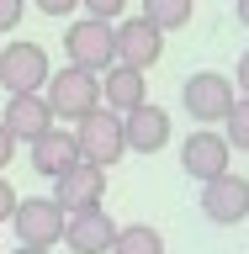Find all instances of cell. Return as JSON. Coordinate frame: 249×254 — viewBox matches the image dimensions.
Listing matches in <instances>:
<instances>
[{
    "label": "cell",
    "mask_w": 249,
    "mask_h": 254,
    "mask_svg": "<svg viewBox=\"0 0 249 254\" xmlns=\"http://www.w3.org/2000/svg\"><path fill=\"white\" fill-rule=\"evenodd\" d=\"M43 101L48 111H53V122H80V117H90L95 106H101V74H85V69H59V74H48L43 85Z\"/></svg>",
    "instance_id": "obj_1"
},
{
    "label": "cell",
    "mask_w": 249,
    "mask_h": 254,
    "mask_svg": "<svg viewBox=\"0 0 249 254\" xmlns=\"http://www.w3.org/2000/svg\"><path fill=\"white\" fill-rule=\"evenodd\" d=\"M75 154H80V164L111 170V164L127 154V143H122V117H117V111H101V106H95L90 117H80V127H75Z\"/></svg>",
    "instance_id": "obj_2"
},
{
    "label": "cell",
    "mask_w": 249,
    "mask_h": 254,
    "mask_svg": "<svg viewBox=\"0 0 249 254\" xmlns=\"http://www.w3.org/2000/svg\"><path fill=\"white\" fill-rule=\"evenodd\" d=\"M64 53L75 69L85 74H106L117 64V43H111V21H95V16H80L75 27L64 32Z\"/></svg>",
    "instance_id": "obj_3"
},
{
    "label": "cell",
    "mask_w": 249,
    "mask_h": 254,
    "mask_svg": "<svg viewBox=\"0 0 249 254\" xmlns=\"http://www.w3.org/2000/svg\"><path fill=\"white\" fill-rule=\"evenodd\" d=\"M53 64H48V48L43 43H5L0 53V90L11 95H43Z\"/></svg>",
    "instance_id": "obj_4"
},
{
    "label": "cell",
    "mask_w": 249,
    "mask_h": 254,
    "mask_svg": "<svg viewBox=\"0 0 249 254\" xmlns=\"http://www.w3.org/2000/svg\"><path fill=\"white\" fill-rule=\"evenodd\" d=\"M11 222H16V244H27V249H53V244H64V206L53 201V196H21Z\"/></svg>",
    "instance_id": "obj_5"
},
{
    "label": "cell",
    "mask_w": 249,
    "mask_h": 254,
    "mask_svg": "<svg viewBox=\"0 0 249 254\" xmlns=\"http://www.w3.org/2000/svg\"><path fill=\"white\" fill-rule=\"evenodd\" d=\"M234 79L218 74V69H202V74H191L180 85V106L196 117V122H223L228 111H234Z\"/></svg>",
    "instance_id": "obj_6"
},
{
    "label": "cell",
    "mask_w": 249,
    "mask_h": 254,
    "mask_svg": "<svg viewBox=\"0 0 249 254\" xmlns=\"http://www.w3.org/2000/svg\"><path fill=\"white\" fill-rule=\"evenodd\" d=\"M111 43H117V64L138 69V74H149V69L165 59V32L149 27L143 16H127V21H117V27H111Z\"/></svg>",
    "instance_id": "obj_7"
},
{
    "label": "cell",
    "mask_w": 249,
    "mask_h": 254,
    "mask_svg": "<svg viewBox=\"0 0 249 254\" xmlns=\"http://www.w3.org/2000/svg\"><path fill=\"white\" fill-rule=\"evenodd\" d=\"M202 212L212 222H223V228H234V222L249 217V180L234 170H223L218 180H207L202 186Z\"/></svg>",
    "instance_id": "obj_8"
},
{
    "label": "cell",
    "mask_w": 249,
    "mask_h": 254,
    "mask_svg": "<svg viewBox=\"0 0 249 254\" xmlns=\"http://www.w3.org/2000/svg\"><path fill=\"white\" fill-rule=\"evenodd\" d=\"M106 196V170H95V164H69V170L53 180V201L64 212H85V206H101Z\"/></svg>",
    "instance_id": "obj_9"
},
{
    "label": "cell",
    "mask_w": 249,
    "mask_h": 254,
    "mask_svg": "<svg viewBox=\"0 0 249 254\" xmlns=\"http://www.w3.org/2000/svg\"><path fill=\"white\" fill-rule=\"evenodd\" d=\"M111 238H117V222H111V212H101V206H85V212H69V217H64V244L75 254H106Z\"/></svg>",
    "instance_id": "obj_10"
},
{
    "label": "cell",
    "mask_w": 249,
    "mask_h": 254,
    "mask_svg": "<svg viewBox=\"0 0 249 254\" xmlns=\"http://www.w3.org/2000/svg\"><path fill=\"white\" fill-rule=\"evenodd\" d=\"M122 143L133 154H159L170 143V111L154 106V101H143L138 111H127L122 117Z\"/></svg>",
    "instance_id": "obj_11"
},
{
    "label": "cell",
    "mask_w": 249,
    "mask_h": 254,
    "mask_svg": "<svg viewBox=\"0 0 249 254\" xmlns=\"http://www.w3.org/2000/svg\"><path fill=\"white\" fill-rule=\"evenodd\" d=\"M228 154H234V148H228V143H223V132H191L186 138V148H180V170L191 175V180H218L223 170H228Z\"/></svg>",
    "instance_id": "obj_12"
},
{
    "label": "cell",
    "mask_w": 249,
    "mask_h": 254,
    "mask_svg": "<svg viewBox=\"0 0 249 254\" xmlns=\"http://www.w3.org/2000/svg\"><path fill=\"white\" fill-rule=\"evenodd\" d=\"M101 101H106V111L127 117V111H138L143 101H149V85H143L138 69H127V64H111L106 74H101Z\"/></svg>",
    "instance_id": "obj_13"
},
{
    "label": "cell",
    "mask_w": 249,
    "mask_h": 254,
    "mask_svg": "<svg viewBox=\"0 0 249 254\" xmlns=\"http://www.w3.org/2000/svg\"><path fill=\"white\" fill-rule=\"evenodd\" d=\"M0 127L11 132V138H43L48 127H53V111H48L43 95H11L5 101V117H0Z\"/></svg>",
    "instance_id": "obj_14"
},
{
    "label": "cell",
    "mask_w": 249,
    "mask_h": 254,
    "mask_svg": "<svg viewBox=\"0 0 249 254\" xmlns=\"http://www.w3.org/2000/svg\"><path fill=\"white\" fill-rule=\"evenodd\" d=\"M69 164H80V154H75V132H64V127H48L43 138H32V170H37V175L59 180Z\"/></svg>",
    "instance_id": "obj_15"
},
{
    "label": "cell",
    "mask_w": 249,
    "mask_h": 254,
    "mask_svg": "<svg viewBox=\"0 0 249 254\" xmlns=\"http://www.w3.org/2000/svg\"><path fill=\"white\" fill-rule=\"evenodd\" d=\"M106 254H165V233L149 222H127V228H117Z\"/></svg>",
    "instance_id": "obj_16"
},
{
    "label": "cell",
    "mask_w": 249,
    "mask_h": 254,
    "mask_svg": "<svg viewBox=\"0 0 249 254\" xmlns=\"http://www.w3.org/2000/svg\"><path fill=\"white\" fill-rule=\"evenodd\" d=\"M196 16V0H143V21L159 32H180Z\"/></svg>",
    "instance_id": "obj_17"
},
{
    "label": "cell",
    "mask_w": 249,
    "mask_h": 254,
    "mask_svg": "<svg viewBox=\"0 0 249 254\" xmlns=\"http://www.w3.org/2000/svg\"><path fill=\"white\" fill-rule=\"evenodd\" d=\"M223 143H228V148H244V154H249V95H239V101H234V111L223 117Z\"/></svg>",
    "instance_id": "obj_18"
},
{
    "label": "cell",
    "mask_w": 249,
    "mask_h": 254,
    "mask_svg": "<svg viewBox=\"0 0 249 254\" xmlns=\"http://www.w3.org/2000/svg\"><path fill=\"white\" fill-rule=\"evenodd\" d=\"M80 5H85L95 21H111V27H117V21H122V11H127V0H80Z\"/></svg>",
    "instance_id": "obj_19"
},
{
    "label": "cell",
    "mask_w": 249,
    "mask_h": 254,
    "mask_svg": "<svg viewBox=\"0 0 249 254\" xmlns=\"http://www.w3.org/2000/svg\"><path fill=\"white\" fill-rule=\"evenodd\" d=\"M21 11H27V0H0V32L21 27Z\"/></svg>",
    "instance_id": "obj_20"
},
{
    "label": "cell",
    "mask_w": 249,
    "mask_h": 254,
    "mask_svg": "<svg viewBox=\"0 0 249 254\" xmlns=\"http://www.w3.org/2000/svg\"><path fill=\"white\" fill-rule=\"evenodd\" d=\"M11 212H16V190H11V180L0 175V222H11Z\"/></svg>",
    "instance_id": "obj_21"
},
{
    "label": "cell",
    "mask_w": 249,
    "mask_h": 254,
    "mask_svg": "<svg viewBox=\"0 0 249 254\" xmlns=\"http://www.w3.org/2000/svg\"><path fill=\"white\" fill-rule=\"evenodd\" d=\"M32 5H37L43 16H69V11L80 5V0H32Z\"/></svg>",
    "instance_id": "obj_22"
},
{
    "label": "cell",
    "mask_w": 249,
    "mask_h": 254,
    "mask_svg": "<svg viewBox=\"0 0 249 254\" xmlns=\"http://www.w3.org/2000/svg\"><path fill=\"white\" fill-rule=\"evenodd\" d=\"M11 154H16V138H11V132H5V127H0V170L11 164Z\"/></svg>",
    "instance_id": "obj_23"
},
{
    "label": "cell",
    "mask_w": 249,
    "mask_h": 254,
    "mask_svg": "<svg viewBox=\"0 0 249 254\" xmlns=\"http://www.w3.org/2000/svg\"><path fill=\"white\" fill-rule=\"evenodd\" d=\"M239 90L249 95V48H244V59H239Z\"/></svg>",
    "instance_id": "obj_24"
},
{
    "label": "cell",
    "mask_w": 249,
    "mask_h": 254,
    "mask_svg": "<svg viewBox=\"0 0 249 254\" xmlns=\"http://www.w3.org/2000/svg\"><path fill=\"white\" fill-rule=\"evenodd\" d=\"M234 11H239V21L249 27V0H234Z\"/></svg>",
    "instance_id": "obj_25"
},
{
    "label": "cell",
    "mask_w": 249,
    "mask_h": 254,
    "mask_svg": "<svg viewBox=\"0 0 249 254\" xmlns=\"http://www.w3.org/2000/svg\"><path fill=\"white\" fill-rule=\"evenodd\" d=\"M11 254H48V249H27V244H16V249Z\"/></svg>",
    "instance_id": "obj_26"
}]
</instances>
